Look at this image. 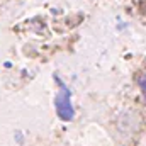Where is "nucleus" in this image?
Wrapping results in <instances>:
<instances>
[{
  "label": "nucleus",
  "mask_w": 146,
  "mask_h": 146,
  "mask_svg": "<svg viewBox=\"0 0 146 146\" xmlns=\"http://www.w3.org/2000/svg\"><path fill=\"white\" fill-rule=\"evenodd\" d=\"M139 83H141V90H143V94H145V100H146V75L141 78Z\"/></svg>",
  "instance_id": "obj_2"
},
{
  "label": "nucleus",
  "mask_w": 146,
  "mask_h": 146,
  "mask_svg": "<svg viewBox=\"0 0 146 146\" xmlns=\"http://www.w3.org/2000/svg\"><path fill=\"white\" fill-rule=\"evenodd\" d=\"M56 109H58V114L61 119L68 121L73 117V106H72V95H70V90L68 87L60 82V95L56 99Z\"/></svg>",
  "instance_id": "obj_1"
}]
</instances>
